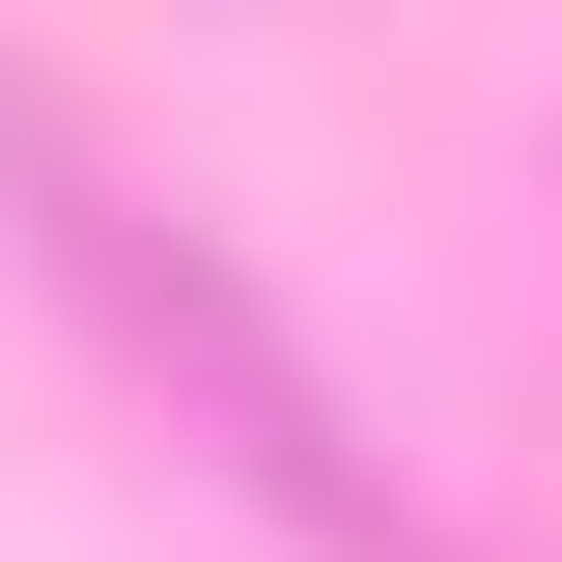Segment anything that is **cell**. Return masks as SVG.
<instances>
[{"label": "cell", "mask_w": 562, "mask_h": 562, "mask_svg": "<svg viewBox=\"0 0 562 562\" xmlns=\"http://www.w3.org/2000/svg\"><path fill=\"white\" fill-rule=\"evenodd\" d=\"M0 198H29V254H57L85 310H113L140 366H169V394H198V450H225V479H254V506H281L310 562H422L394 450H366V394H338V366L281 338V281L225 254L198 198H140V169H113V140H85V113H57L29 57H0Z\"/></svg>", "instance_id": "cell-1"}]
</instances>
